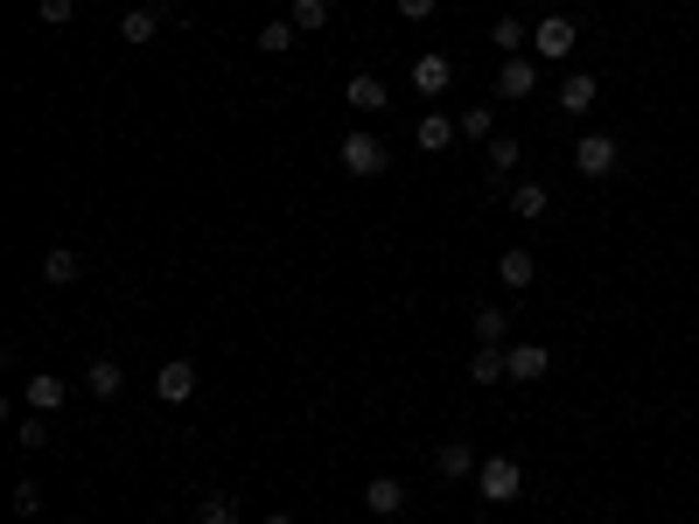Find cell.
<instances>
[{
    "label": "cell",
    "instance_id": "obj_1",
    "mask_svg": "<svg viewBox=\"0 0 699 524\" xmlns=\"http://www.w3.org/2000/svg\"><path fill=\"white\" fill-rule=\"evenodd\" d=\"M476 497H483V503H518V497H525V469H518L511 455L476 462Z\"/></svg>",
    "mask_w": 699,
    "mask_h": 524
},
{
    "label": "cell",
    "instance_id": "obj_25",
    "mask_svg": "<svg viewBox=\"0 0 699 524\" xmlns=\"http://www.w3.org/2000/svg\"><path fill=\"white\" fill-rule=\"evenodd\" d=\"M301 43V29L294 22H267V29H259V49H267V56H288Z\"/></svg>",
    "mask_w": 699,
    "mask_h": 524
},
{
    "label": "cell",
    "instance_id": "obj_31",
    "mask_svg": "<svg viewBox=\"0 0 699 524\" xmlns=\"http://www.w3.org/2000/svg\"><path fill=\"white\" fill-rule=\"evenodd\" d=\"M433 8H441V0H399V14H406V22H433Z\"/></svg>",
    "mask_w": 699,
    "mask_h": 524
},
{
    "label": "cell",
    "instance_id": "obj_34",
    "mask_svg": "<svg viewBox=\"0 0 699 524\" xmlns=\"http://www.w3.org/2000/svg\"><path fill=\"white\" fill-rule=\"evenodd\" d=\"M692 29H699V14H692Z\"/></svg>",
    "mask_w": 699,
    "mask_h": 524
},
{
    "label": "cell",
    "instance_id": "obj_16",
    "mask_svg": "<svg viewBox=\"0 0 699 524\" xmlns=\"http://www.w3.org/2000/svg\"><path fill=\"white\" fill-rule=\"evenodd\" d=\"M545 210H553L545 182H518V190H511V217H525V224H545Z\"/></svg>",
    "mask_w": 699,
    "mask_h": 524
},
{
    "label": "cell",
    "instance_id": "obj_11",
    "mask_svg": "<svg viewBox=\"0 0 699 524\" xmlns=\"http://www.w3.org/2000/svg\"><path fill=\"white\" fill-rule=\"evenodd\" d=\"M504 357H511V385H532V378H545L553 350L545 343H504Z\"/></svg>",
    "mask_w": 699,
    "mask_h": 524
},
{
    "label": "cell",
    "instance_id": "obj_28",
    "mask_svg": "<svg viewBox=\"0 0 699 524\" xmlns=\"http://www.w3.org/2000/svg\"><path fill=\"white\" fill-rule=\"evenodd\" d=\"M196 524H238V503H232V497H203Z\"/></svg>",
    "mask_w": 699,
    "mask_h": 524
},
{
    "label": "cell",
    "instance_id": "obj_10",
    "mask_svg": "<svg viewBox=\"0 0 699 524\" xmlns=\"http://www.w3.org/2000/svg\"><path fill=\"white\" fill-rule=\"evenodd\" d=\"M364 511H371V517H399V511H406V482H399V476H371V482H364Z\"/></svg>",
    "mask_w": 699,
    "mask_h": 524
},
{
    "label": "cell",
    "instance_id": "obj_26",
    "mask_svg": "<svg viewBox=\"0 0 699 524\" xmlns=\"http://www.w3.org/2000/svg\"><path fill=\"white\" fill-rule=\"evenodd\" d=\"M455 126H462V140H483V147L497 140V134H489V105H469V112H462Z\"/></svg>",
    "mask_w": 699,
    "mask_h": 524
},
{
    "label": "cell",
    "instance_id": "obj_20",
    "mask_svg": "<svg viewBox=\"0 0 699 524\" xmlns=\"http://www.w3.org/2000/svg\"><path fill=\"white\" fill-rule=\"evenodd\" d=\"M161 22H168L161 8H126V22H120V35H126V43H155V35H161Z\"/></svg>",
    "mask_w": 699,
    "mask_h": 524
},
{
    "label": "cell",
    "instance_id": "obj_12",
    "mask_svg": "<svg viewBox=\"0 0 699 524\" xmlns=\"http://www.w3.org/2000/svg\"><path fill=\"white\" fill-rule=\"evenodd\" d=\"M343 105H350V112H364V119H371V112H385V105H392V99H385V78L357 70V78L343 84Z\"/></svg>",
    "mask_w": 699,
    "mask_h": 524
},
{
    "label": "cell",
    "instance_id": "obj_32",
    "mask_svg": "<svg viewBox=\"0 0 699 524\" xmlns=\"http://www.w3.org/2000/svg\"><path fill=\"white\" fill-rule=\"evenodd\" d=\"M267 524H294V517H288V511H273V517H267Z\"/></svg>",
    "mask_w": 699,
    "mask_h": 524
},
{
    "label": "cell",
    "instance_id": "obj_18",
    "mask_svg": "<svg viewBox=\"0 0 699 524\" xmlns=\"http://www.w3.org/2000/svg\"><path fill=\"white\" fill-rule=\"evenodd\" d=\"M78 273H84V259L70 252V246H49V252H43V280H49V287H70Z\"/></svg>",
    "mask_w": 699,
    "mask_h": 524
},
{
    "label": "cell",
    "instance_id": "obj_8",
    "mask_svg": "<svg viewBox=\"0 0 699 524\" xmlns=\"http://www.w3.org/2000/svg\"><path fill=\"white\" fill-rule=\"evenodd\" d=\"M189 391H196V364H189V357H168V364L155 371V399H161V406H182Z\"/></svg>",
    "mask_w": 699,
    "mask_h": 524
},
{
    "label": "cell",
    "instance_id": "obj_29",
    "mask_svg": "<svg viewBox=\"0 0 699 524\" xmlns=\"http://www.w3.org/2000/svg\"><path fill=\"white\" fill-rule=\"evenodd\" d=\"M35 511H43V482H14V517H35Z\"/></svg>",
    "mask_w": 699,
    "mask_h": 524
},
{
    "label": "cell",
    "instance_id": "obj_15",
    "mask_svg": "<svg viewBox=\"0 0 699 524\" xmlns=\"http://www.w3.org/2000/svg\"><path fill=\"white\" fill-rule=\"evenodd\" d=\"M433 469H441L448 482L476 476V447H469V441H441V447H433Z\"/></svg>",
    "mask_w": 699,
    "mask_h": 524
},
{
    "label": "cell",
    "instance_id": "obj_27",
    "mask_svg": "<svg viewBox=\"0 0 699 524\" xmlns=\"http://www.w3.org/2000/svg\"><path fill=\"white\" fill-rule=\"evenodd\" d=\"M14 441H22L29 455H35V447H49V413H29L22 426H14Z\"/></svg>",
    "mask_w": 699,
    "mask_h": 524
},
{
    "label": "cell",
    "instance_id": "obj_6",
    "mask_svg": "<svg viewBox=\"0 0 699 524\" xmlns=\"http://www.w3.org/2000/svg\"><path fill=\"white\" fill-rule=\"evenodd\" d=\"M455 84V64H448L441 49H427V56H413V91L420 99H441V91Z\"/></svg>",
    "mask_w": 699,
    "mask_h": 524
},
{
    "label": "cell",
    "instance_id": "obj_23",
    "mask_svg": "<svg viewBox=\"0 0 699 524\" xmlns=\"http://www.w3.org/2000/svg\"><path fill=\"white\" fill-rule=\"evenodd\" d=\"M483 155H489V175H497V182H504V175H511V168L525 161V147H518L511 134H497V140H489V147H483Z\"/></svg>",
    "mask_w": 699,
    "mask_h": 524
},
{
    "label": "cell",
    "instance_id": "obj_24",
    "mask_svg": "<svg viewBox=\"0 0 699 524\" xmlns=\"http://www.w3.org/2000/svg\"><path fill=\"white\" fill-rule=\"evenodd\" d=\"M288 22H294L301 35H315V29H329V0H294V8H288Z\"/></svg>",
    "mask_w": 699,
    "mask_h": 524
},
{
    "label": "cell",
    "instance_id": "obj_7",
    "mask_svg": "<svg viewBox=\"0 0 699 524\" xmlns=\"http://www.w3.org/2000/svg\"><path fill=\"white\" fill-rule=\"evenodd\" d=\"M413 140H420V155H448V147L462 140V126L448 119L441 105H433V112H420V126H413Z\"/></svg>",
    "mask_w": 699,
    "mask_h": 524
},
{
    "label": "cell",
    "instance_id": "obj_33",
    "mask_svg": "<svg viewBox=\"0 0 699 524\" xmlns=\"http://www.w3.org/2000/svg\"><path fill=\"white\" fill-rule=\"evenodd\" d=\"M518 8H545V0H518Z\"/></svg>",
    "mask_w": 699,
    "mask_h": 524
},
{
    "label": "cell",
    "instance_id": "obj_14",
    "mask_svg": "<svg viewBox=\"0 0 699 524\" xmlns=\"http://www.w3.org/2000/svg\"><path fill=\"white\" fill-rule=\"evenodd\" d=\"M497 280H504V287H532V280H539V252L532 246L497 252Z\"/></svg>",
    "mask_w": 699,
    "mask_h": 524
},
{
    "label": "cell",
    "instance_id": "obj_13",
    "mask_svg": "<svg viewBox=\"0 0 699 524\" xmlns=\"http://www.w3.org/2000/svg\"><path fill=\"white\" fill-rule=\"evenodd\" d=\"M22 399H29V413H64L70 385H64V378H49V371H35V378L22 385Z\"/></svg>",
    "mask_w": 699,
    "mask_h": 524
},
{
    "label": "cell",
    "instance_id": "obj_2",
    "mask_svg": "<svg viewBox=\"0 0 699 524\" xmlns=\"http://www.w3.org/2000/svg\"><path fill=\"white\" fill-rule=\"evenodd\" d=\"M574 43H580L574 14H539V22H532V56H539V64H566Z\"/></svg>",
    "mask_w": 699,
    "mask_h": 524
},
{
    "label": "cell",
    "instance_id": "obj_30",
    "mask_svg": "<svg viewBox=\"0 0 699 524\" xmlns=\"http://www.w3.org/2000/svg\"><path fill=\"white\" fill-rule=\"evenodd\" d=\"M70 14H78V0H43V22H49V29H64Z\"/></svg>",
    "mask_w": 699,
    "mask_h": 524
},
{
    "label": "cell",
    "instance_id": "obj_21",
    "mask_svg": "<svg viewBox=\"0 0 699 524\" xmlns=\"http://www.w3.org/2000/svg\"><path fill=\"white\" fill-rule=\"evenodd\" d=\"M504 343H511V315H504V308H483V315H476V350H504Z\"/></svg>",
    "mask_w": 699,
    "mask_h": 524
},
{
    "label": "cell",
    "instance_id": "obj_9",
    "mask_svg": "<svg viewBox=\"0 0 699 524\" xmlns=\"http://www.w3.org/2000/svg\"><path fill=\"white\" fill-rule=\"evenodd\" d=\"M532 91H539V64H532V56H504L497 99H532Z\"/></svg>",
    "mask_w": 699,
    "mask_h": 524
},
{
    "label": "cell",
    "instance_id": "obj_17",
    "mask_svg": "<svg viewBox=\"0 0 699 524\" xmlns=\"http://www.w3.org/2000/svg\"><path fill=\"white\" fill-rule=\"evenodd\" d=\"M84 391H91V399H120V391H126V371L112 364V357H99V364L84 371Z\"/></svg>",
    "mask_w": 699,
    "mask_h": 524
},
{
    "label": "cell",
    "instance_id": "obj_22",
    "mask_svg": "<svg viewBox=\"0 0 699 524\" xmlns=\"http://www.w3.org/2000/svg\"><path fill=\"white\" fill-rule=\"evenodd\" d=\"M489 43H497L504 56H525V49H532V29H525V22H518V14H504V22H497V29H489Z\"/></svg>",
    "mask_w": 699,
    "mask_h": 524
},
{
    "label": "cell",
    "instance_id": "obj_4",
    "mask_svg": "<svg viewBox=\"0 0 699 524\" xmlns=\"http://www.w3.org/2000/svg\"><path fill=\"white\" fill-rule=\"evenodd\" d=\"M616 161H622L616 134H580V140H574V175L601 182V175H616Z\"/></svg>",
    "mask_w": 699,
    "mask_h": 524
},
{
    "label": "cell",
    "instance_id": "obj_3",
    "mask_svg": "<svg viewBox=\"0 0 699 524\" xmlns=\"http://www.w3.org/2000/svg\"><path fill=\"white\" fill-rule=\"evenodd\" d=\"M336 161H343V175H357V182H371V175H385V140L377 134H343V147H336Z\"/></svg>",
    "mask_w": 699,
    "mask_h": 524
},
{
    "label": "cell",
    "instance_id": "obj_5",
    "mask_svg": "<svg viewBox=\"0 0 699 524\" xmlns=\"http://www.w3.org/2000/svg\"><path fill=\"white\" fill-rule=\"evenodd\" d=\"M595 99H601V78H595V70H566V84H560V112H566V119H588Z\"/></svg>",
    "mask_w": 699,
    "mask_h": 524
},
{
    "label": "cell",
    "instance_id": "obj_19",
    "mask_svg": "<svg viewBox=\"0 0 699 524\" xmlns=\"http://www.w3.org/2000/svg\"><path fill=\"white\" fill-rule=\"evenodd\" d=\"M469 378L476 385H511V357H504V350H476V357H469Z\"/></svg>",
    "mask_w": 699,
    "mask_h": 524
}]
</instances>
